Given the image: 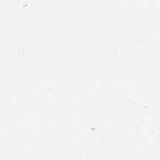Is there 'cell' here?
Segmentation results:
<instances>
[]
</instances>
